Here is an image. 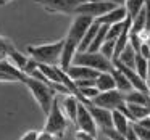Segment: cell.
<instances>
[{
  "label": "cell",
  "mask_w": 150,
  "mask_h": 140,
  "mask_svg": "<svg viewBox=\"0 0 150 140\" xmlns=\"http://www.w3.org/2000/svg\"><path fill=\"white\" fill-rule=\"evenodd\" d=\"M21 82L31 90V94H33L34 100L37 101V105L40 106V110H42L45 114L49 113L53 98L57 97L55 90H53L49 84H45L44 81L36 79V77H31V76H26V74H24V77L21 79Z\"/></svg>",
  "instance_id": "6da1fadb"
},
{
  "label": "cell",
  "mask_w": 150,
  "mask_h": 140,
  "mask_svg": "<svg viewBox=\"0 0 150 140\" xmlns=\"http://www.w3.org/2000/svg\"><path fill=\"white\" fill-rule=\"evenodd\" d=\"M65 40L60 39L52 44H44V45H29L28 47V55L34 58L37 63L44 65H58L60 56H62V49Z\"/></svg>",
  "instance_id": "7a4b0ae2"
},
{
  "label": "cell",
  "mask_w": 150,
  "mask_h": 140,
  "mask_svg": "<svg viewBox=\"0 0 150 140\" xmlns=\"http://www.w3.org/2000/svg\"><path fill=\"white\" fill-rule=\"evenodd\" d=\"M71 65L87 66V68H92L98 72L110 71V69L113 68L111 60L105 58L100 52H89V50H82V52H78V50H76L74 56H73V60H71Z\"/></svg>",
  "instance_id": "3957f363"
},
{
  "label": "cell",
  "mask_w": 150,
  "mask_h": 140,
  "mask_svg": "<svg viewBox=\"0 0 150 140\" xmlns=\"http://www.w3.org/2000/svg\"><path fill=\"white\" fill-rule=\"evenodd\" d=\"M66 127H68V117L65 116V113L60 108L58 97H55L52 101V106H50L49 113H47V122H45L44 130L53 134V137L57 139V137H63Z\"/></svg>",
  "instance_id": "277c9868"
},
{
  "label": "cell",
  "mask_w": 150,
  "mask_h": 140,
  "mask_svg": "<svg viewBox=\"0 0 150 140\" xmlns=\"http://www.w3.org/2000/svg\"><path fill=\"white\" fill-rule=\"evenodd\" d=\"M94 23V18L92 16H87V15H76V18L73 20L71 26L68 29V34L65 37V42L68 44H73V45L78 49L79 42H81L82 36H84L86 29H87L91 24Z\"/></svg>",
  "instance_id": "5b68a950"
},
{
  "label": "cell",
  "mask_w": 150,
  "mask_h": 140,
  "mask_svg": "<svg viewBox=\"0 0 150 140\" xmlns=\"http://www.w3.org/2000/svg\"><path fill=\"white\" fill-rule=\"evenodd\" d=\"M116 5L111 2H103V0H86V2H79L78 7L74 8V15H87V16L95 18L102 16L107 13L108 10L115 8Z\"/></svg>",
  "instance_id": "8992f818"
},
{
  "label": "cell",
  "mask_w": 150,
  "mask_h": 140,
  "mask_svg": "<svg viewBox=\"0 0 150 140\" xmlns=\"http://www.w3.org/2000/svg\"><path fill=\"white\" fill-rule=\"evenodd\" d=\"M124 101V94L120 92L118 89H111V90H105V92H98L94 98L91 100L92 105L95 106L105 108V110H116L121 103Z\"/></svg>",
  "instance_id": "52a82bcc"
},
{
  "label": "cell",
  "mask_w": 150,
  "mask_h": 140,
  "mask_svg": "<svg viewBox=\"0 0 150 140\" xmlns=\"http://www.w3.org/2000/svg\"><path fill=\"white\" fill-rule=\"evenodd\" d=\"M74 124L79 130H86L87 134H91L94 139L98 137V129L95 126L94 119H92L91 113H89L87 106L81 101H78V111H76V119H74Z\"/></svg>",
  "instance_id": "ba28073f"
},
{
  "label": "cell",
  "mask_w": 150,
  "mask_h": 140,
  "mask_svg": "<svg viewBox=\"0 0 150 140\" xmlns=\"http://www.w3.org/2000/svg\"><path fill=\"white\" fill-rule=\"evenodd\" d=\"M34 2L42 5L49 13L62 15H74V8L79 4V0H34Z\"/></svg>",
  "instance_id": "9c48e42d"
},
{
  "label": "cell",
  "mask_w": 150,
  "mask_h": 140,
  "mask_svg": "<svg viewBox=\"0 0 150 140\" xmlns=\"http://www.w3.org/2000/svg\"><path fill=\"white\" fill-rule=\"evenodd\" d=\"M111 63H113L115 68H118L127 77V81H129V84H131V87H132V89L149 94V81H145V79L140 77V76L134 71V68H131V66H127V65H123V63L118 61V60H113Z\"/></svg>",
  "instance_id": "30bf717a"
},
{
  "label": "cell",
  "mask_w": 150,
  "mask_h": 140,
  "mask_svg": "<svg viewBox=\"0 0 150 140\" xmlns=\"http://www.w3.org/2000/svg\"><path fill=\"white\" fill-rule=\"evenodd\" d=\"M87 110L91 113L92 119H94L97 129H107V127H113L111 124V111L105 110V108L95 106V105H87Z\"/></svg>",
  "instance_id": "8fae6325"
},
{
  "label": "cell",
  "mask_w": 150,
  "mask_h": 140,
  "mask_svg": "<svg viewBox=\"0 0 150 140\" xmlns=\"http://www.w3.org/2000/svg\"><path fill=\"white\" fill-rule=\"evenodd\" d=\"M126 8L123 5H116L115 8L108 10L107 13H103L102 16L95 18V23L98 24H113V23H120V21H124L126 20Z\"/></svg>",
  "instance_id": "7c38bea8"
},
{
  "label": "cell",
  "mask_w": 150,
  "mask_h": 140,
  "mask_svg": "<svg viewBox=\"0 0 150 140\" xmlns=\"http://www.w3.org/2000/svg\"><path fill=\"white\" fill-rule=\"evenodd\" d=\"M144 29H149V7H147V5L134 18H131L129 32L140 34Z\"/></svg>",
  "instance_id": "4fadbf2b"
},
{
  "label": "cell",
  "mask_w": 150,
  "mask_h": 140,
  "mask_svg": "<svg viewBox=\"0 0 150 140\" xmlns=\"http://www.w3.org/2000/svg\"><path fill=\"white\" fill-rule=\"evenodd\" d=\"M78 98L73 94H66L62 100V111H65V116L68 117V121L74 122L76 119V111H78Z\"/></svg>",
  "instance_id": "5bb4252c"
},
{
  "label": "cell",
  "mask_w": 150,
  "mask_h": 140,
  "mask_svg": "<svg viewBox=\"0 0 150 140\" xmlns=\"http://www.w3.org/2000/svg\"><path fill=\"white\" fill-rule=\"evenodd\" d=\"M95 87L98 89V92H105V90H111L115 87V79L111 76L110 71H102L97 74L95 77Z\"/></svg>",
  "instance_id": "9a60e30c"
},
{
  "label": "cell",
  "mask_w": 150,
  "mask_h": 140,
  "mask_svg": "<svg viewBox=\"0 0 150 140\" xmlns=\"http://www.w3.org/2000/svg\"><path fill=\"white\" fill-rule=\"evenodd\" d=\"M129 122H131V121L127 119V117L124 116L121 111H118V110L111 111V124H113V129L118 130V132H120L123 137H124V132H126Z\"/></svg>",
  "instance_id": "2e32d148"
},
{
  "label": "cell",
  "mask_w": 150,
  "mask_h": 140,
  "mask_svg": "<svg viewBox=\"0 0 150 140\" xmlns=\"http://www.w3.org/2000/svg\"><path fill=\"white\" fill-rule=\"evenodd\" d=\"M124 101L127 103H137V105H144V106H149V94L145 92L136 90V89H131L129 92L124 94Z\"/></svg>",
  "instance_id": "e0dca14e"
},
{
  "label": "cell",
  "mask_w": 150,
  "mask_h": 140,
  "mask_svg": "<svg viewBox=\"0 0 150 140\" xmlns=\"http://www.w3.org/2000/svg\"><path fill=\"white\" fill-rule=\"evenodd\" d=\"M110 72H111V76H113V79H115V87H116L120 92L126 94V92H129L131 89H132V87H131V84H129V81H127V77L118 68H115V66H113V68L110 69Z\"/></svg>",
  "instance_id": "ac0fdd59"
},
{
  "label": "cell",
  "mask_w": 150,
  "mask_h": 140,
  "mask_svg": "<svg viewBox=\"0 0 150 140\" xmlns=\"http://www.w3.org/2000/svg\"><path fill=\"white\" fill-rule=\"evenodd\" d=\"M28 58H29V56H26L24 53H21L20 50H16L15 47H11V49L8 50V53H7V60L13 66H16L21 72H23V68H24V65H26Z\"/></svg>",
  "instance_id": "d6986e66"
},
{
  "label": "cell",
  "mask_w": 150,
  "mask_h": 140,
  "mask_svg": "<svg viewBox=\"0 0 150 140\" xmlns=\"http://www.w3.org/2000/svg\"><path fill=\"white\" fill-rule=\"evenodd\" d=\"M132 68L142 79L149 81V60L144 58V56L137 52H136V55H134V66Z\"/></svg>",
  "instance_id": "ffe728a7"
},
{
  "label": "cell",
  "mask_w": 150,
  "mask_h": 140,
  "mask_svg": "<svg viewBox=\"0 0 150 140\" xmlns=\"http://www.w3.org/2000/svg\"><path fill=\"white\" fill-rule=\"evenodd\" d=\"M149 4V0H126L123 4V7L126 8V15L129 18H134L145 5Z\"/></svg>",
  "instance_id": "44dd1931"
},
{
  "label": "cell",
  "mask_w": 150,
  "mask_h": 140,
  "mask_svg": "<svg viewBox=\"0 0 150 140\" xmlns=\"http://www.w3.org/2000/svg\"><path fill=\"white\" fill-rule=\"evenodd\" d=\"M126 106L129 110L131 116H132V122L134 121H139L145 116H150V110L149 106H144V105H137V103H127L126 101Z\"/></svg>",
  "instance_id": "7402d4cb"
},
{
  "label": "cell",
  "mask_w": 150,
  "mask_h": 140,
  "mask_svg": "<svg viewBox=\"0 0 150 140\" xmlns=\"http://www.w3.org/2000/svg\"><path fill=\"white\" fill-rule=\"evenodd\" d=\"M134 55H136V52L132 50V47L129 45V44H126L124 45V49L120 52V55H118V61H121L123 65H127V66H131L132 68L134 66ZM113 61V60H111Z\"/></svg>",
  "instance_id": "603a6c76"
},
{
  "label": "cell",
  "mask_w": 150,
  "mask_h": 140,
  "mask_svg": "<svg viewBox=\"0 0 150 140\" xmlns=\"http://www.w3.org/2000/svg\"><path fill=\"white\" fill-rule=\"evenodd\" d=\"M113 50H115V40L105 39L103 44L100 45V49H98V52H100L102 55L105 56V58L111 60V58H113Z\"/></svg>",
  "instance_id": "cb8c5ba5"
},
{
  "label": "cell",
  "mask_w": 150,
  "mask_h": 140,
  "mask_svg": "<svg viewBox=\"0 0 150 140\" xmlns=\"http://www.w3.org/2000/svg\"><path fill=\"white\" fill-rule=\"evenodd\" d=\"M123 26H124V21H120V23H113V24H108V29H107V36H105V39H111V40H115V39L118 37V34L121 32Z\"/></svg>",
  "instance_id": "d4e9b609"
},
{
  "label": "cell",
  "mask_w": 150,
  "mask_h": 140,
  "mask_svg": "<svg viewBox=\"0 0 150 140\" xmlns=\"http://www.w3.org/2000/svg\"><path fill=\"white\" fill-rule=\"evenodd\" d=\"M131 127H132V130H134V134H136V137H137V140L139 139H144V140H149V134H150V129L149 127H144V126H140L139 122H131Z\"/></svg>",
  "instance_id": "484cf974"
},
{
  "label": "cell",
  "mask_w": 150,
  "mask_h": 140,
  "mask_svg": "<svg viewBox=\"0 0 150 140\" xmlns=\"http://www.w3.org/2000/svg\"><path fill=\"white\" fill-rule=\"evenodd\" d=\"M78 90H79V94H81L84 98H87V100H92V98H94L95 95L98 94V89L95 87V85H87V87H79Z\"/></svg>",
  "instance_id": "4316f807"
},
{
  "label": "cell",
  "mask_w": 150,
  "mask_h": 140,
  "mask_svg": "<svg viewBox=\"0 0 150 140\" xmlns=\"http://www.w3.org/2000/svg\"><path fill=\"white\" fill-rule=\"evenodd\" d=\"M11 47H15V45L7 39V37H2V36H0V60L7 58V53H8V50H10Z\"/></svg>",
  "instance_id": "83f0119b"
},
{
  "label": "cell",
  "mask_w": 150,
  "mask_h": 140,
  "mask_svg": "<svg viewBox=\"0 0 150 140\" xmlns=\"http://www.w3.org/2000/svg\"><path fill=\"white\" fill-rule=\"evenodd\" d=\"M137 53H140V55H142L144 58H147V60L150 58V44H149V40H144V42L140 44L139 52Z\"/></svg>",
  "instance_id": "f1b7e54d"
},
{
  "label": "cell",
  "mask_w": 150,
  "mask_h": 140,
  "mask_svg": "<svg viewBox=\"0 0 150 140\" xmlns=\"http://www.w3.org/2000/svg\"><path fill=\"white\" fill-rule=\"evenodd\" d=\"M37 135H39L37 130H28L21 135V140H37Z\"/></svg>",
  "instance_id": "f546056e"
},
{
  "label": "cell",
  "mask_w": 150,
  "mask_h": 140,
  "mask_svg": "<svg viewBox=\"0 0 150 140\" xmlns=\"http://www.w3.org/2000/svg\"><path fill=\"white\" fill-rule=\"evenodd\" d=\"M74 139H81V140H92L94 137L91 135V134H87L86 130H76V135H74Z\"/></svg>",
  "instance_id": "4dcf8cb0"
},
{
  "label": "cell",
  "mask_w": 150,
  "mask_h": 140,
  "mask_svg": "<svg viewBox=\"0 0 150 140\" xmlns=\"http://www.w3.org/2000/svg\"><path fill=\"white\" fill-rule=\"evenodd\" d=\"M0 81L2 82H16V79H15L11 74H8V72L0 71Z\"/></svg>",
  "instance_id": "1f68e13d"
},
{
  "label": "cell",
  "mask_w": 150,
  "mask_h": 140,
  "mask_svg": "<svg viewBox=\"0 0 150 140\" xmlns=\"http://www.w3.org/2000/svg\"><path fill=\"white\" fill-rule=\"evenodd\" d=\"M55 137H53V134L47 132V130H42V132H39V135H37V140H53Z\"/></svg>",
  "instance_id": "d6a6232c"
},
{
  "label": "cell",
  "mask_w": 150,
  "mask_h": 140,
  "mask_svg": "<svg viewBox=\"0 0 150 140\" xmlns=\"http://www.w3.org/2000/svg\"><path fill=\"white\" fill-rule=\"evenodd\" d=\"M79 2H86V0H79ZM103 2H111V4H115V5H123L126 0H103Z\"/></svg>",
  "instance_id": "836d02e7"
},
{
  "label": "cell",
  "mask_w": 150,
  "mask_h": 140,
  "mask_svg": "<svg viewBox=\"0 0 150 140\" xmlns=\"http://www.w3.org/2000/svg\"><path fill=\"white\" fill-rule=\"evenodd\" d=\"M8 2H11V0H0V5H7Z\"/></svg>",
  "instance_id": "e575fe53"
}]
</instances>
